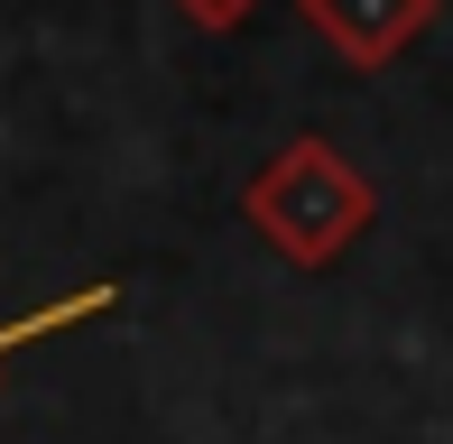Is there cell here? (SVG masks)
Instances as JSON below:
<instances>
[{"instance_id":"cell-2","label":"cell","mask_w":453,"mask_h":444,"mask_svg":"<svg viewBox=\"0 0 453 444\" xmlns=\"http://www.w3.org/2000/svg\"><path fill=\"white\" fill-rule=\"evenodd\" d=\"M296 10H305V28H315L352 74H388L426 28H435L444 0H296Z\"/></svg>"},{"instance_id":"cell-4","label":"cell","mask_w":453,"mask_h":444,"mask_svg":"<svg viewBox=\"0 0 453 444\" xmlns=\"http://www.w3.org/2000/svg\"><path fill=\"white\" fill-rule=\"evenodd\" d=\"M167 10H185V19H195V28H203V37H232L241 19L259 10V0H167Z\"/></svg>"},{"instance_id":"cell-3","label":"cell","mask_w":453,"mask_h":444,"mask_svg":"<svg viewBox=\"0 0 453 444\" xmlns=\"http://www.w3.org/2000/svg\"><path fill=\"white\" fill-rule=\"evenodd\" d=\"M111 306H120V287H111V278H93V287H74V296H56V306H37V315H19V325H0V361H19L28 342H47V333L93 325V315H111Z\"/></svg>"},{"instance_id":"cell-1","label":"cell","mask_w":453,"mask_h":444,"mask_svg":"<svg viewBox=\"0 0 453 444\" xmlns=\"http://www.w3.org/2000/svg\"><path fill=\"white\" fill-rule=\"evenodd\" d=\"M241 213H250V232L269 241L287 269H334V259H352V241L370 222H380V186L342 157V139L296 130L269 167L241 186Z\"/></svg>"}]
</instances>
